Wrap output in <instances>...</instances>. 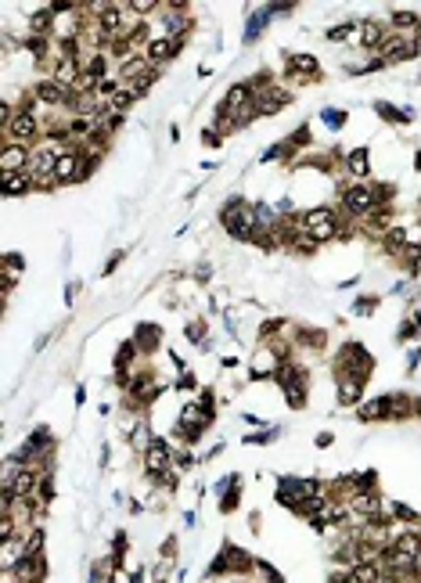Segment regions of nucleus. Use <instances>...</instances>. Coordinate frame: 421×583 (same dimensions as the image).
<instances>
[{
	"label": "nucleus",
	"instance_id": "a211bd4d",
	"mask_svg": "<svg viewBox=\"0 0 421 583\" xmlns=\"http://www.w3.org/2000/svg\"><path fill=\"white\" fill-rule=\"evenodd\" d=\"M356 22H346V25H335V29H328V40H332V44H342V40H349L353 33H356Z\"/></svg>",
	"mask_w": 421,
	"mask_h": 583
},
{
	"label": "nucleus",
	"instance_id": "9b49d317",
	"mask_svg": "<svg viewBox=\"0 0 421 583\" xmlns=\"http://www.w3.org/2000/svg\"><path fill=\"white\" fill-rule=\"evenodd\" d=\"M180 44H184V40H173V37H159V40H152V44H148V61H152V65H162V61L166 58H173L176 51H180Z\"/></svg>",
	"mask_w": 421,
	"mask_h": 583
},
{
	"label": "nucleus",
	"instance_id": "393cba45",
	"mask_svg": "<svg viewBox=\"0 0 421 583\" xmlns=\"http://www.w3.org/2000/svg\"><path fill=\"white\" fill-rule=\"evenodd\" d=\"M324 122H332V130H339L342 122H346V112H335V108H328V112H324Z\"/></svg>",
	"mask_w": 421,
	"mask_h": 583
},
{
	"label": "nucleus",
	"instance_id": "7ed1b4c3",
	"mask_svg": "<svg viewBox=\"0 0 421 583\" xmlns=\"http://www.w3.org/2000/svg\"><path fill=\"white\" fill-rule=\"evenodd\" d=\"M371 371H375V360L368 357L364 346H356V342L342 346V353H339V378H368Z\"/></svg>",
	"mask_w": 421,
	"mask_h": 583
},
{
	"label": "nucleus",
	"instance_id": "4be33fe9",
	"mask_svg": "<svg viewBox=\"0 0 421 583\" xmlns=\"http://www.w3.org/2000/svg\"><path fill=\"white\" fill-rule=\"evenodd\" d=\"M130 11H137V15H148V11H155V8H166V4H159V0H134V4H127Z\"/></svg>",
	"mask_w": 421,
	"mask_h": 583
},
{
	"label": "nucleus",
	"instance_id": "20e7f679",
	"mask_svg": "<svg viewBox=\"0 0 421 583\" xmlns=\"http://www.w3.org/2000/svg\"><path fill=\"white\" fill-rule=\"evenodd\" d=\"M278 382H281V389H285L288 407H303V404H306V371H303V367L285 364L281 371H278Z\"/></svg>",
	"mask_w": 421,
	"mask_h": 583
},
{
	"label": "nucleus",
	"instance_id": "f03ea898",
	"mask_svg": "<svg viewBox=\"0 0 421 583\" xmlns=\"http://www.w3.org/2000/svg\"><path fill=\"white\" fill-rule=\"evenodd\" d=\"M299 227H303V234L310 241H332L339 234V217L332 209H310L299 217Z\"/></svg>",
	"mask_w": 421,
	"mask_h": 583
},
{
	"label": "nucleus",
	"instance_id": "ddd939ff",
	"mask_svg": "<svg viewBox=\"0 0 421 583\" xmlns=\"http://www.w3.org/2000/svg\"><path fill=\"white\" fill-rule=\"evenodd\" d=\"M360 396H364V378H342L339 382V404L342 407L360 404Z\"/></svg>",
	"mask_w": 421,
	"mask_h": 583
},
{
	"label": "nucleus",
	"instance_id": "39448f33",
	"mask_svg": "<svg viewBox=\"0 0 421 583\" xmlns=\"http://www.w3.org/2000/svg\"><path fill=\"white\" fill-rule=\"evenodd\" d=\"M37 134H40V119L33 112H18L4 127V141H11V144H29Z\"/></svg>",
	"mask_w": 421,
	"mask_h": 583
},
{
	"label": "nucleus",
	"instance_id": "0eeeda50",
	"mask_svg": "<svg viewBox=\"0 0 421 583\" xmlns=\"http://www.w3.org/2000/svg\"><path fill=\"white\" fill-rule=\"evenodd\" d=\"M79 169H83V151L79 148H62V159L54 166V184L79 180Z\"/></svg>",
	"mask_w": 421,
	"mask_h": 583
},
{
	"label": "nucleus",
	"instance_id": "5701e85b",
	"mask_svg": "<svg viewBox=\"0 0 421 583\" xmlns=\"http://www.w3.org/2000/svg\"><path fill=\"white\" fill-rule=\"evenodd\" d=\"M256 569H259V572L266 576V583H285V576H281V572H278L274 565H266V562H256Z\"/></svg>",
	"mask_w": 421,
	"mask_h": 583
},
{
	"label": "nucleus",
	"instance_id": "b1692460",
	"mask_svg": "<svg viewBox=\"0 0 421 583\" xmlns=\"http://www.w3.org/2000/svg\"><path fill=\"white\" fill-rule=\"evenodd\" d=\"M393 515H396V518H403V523H410V526L417 523V511H414V508H407V504H393Z\"/></svg>",
	"mask_w": 421,
	"mask_h": 583
},
{
	"label": "nucleus",
	"instance_id": "f257e3e1",
	"mask_svg": "<svg viewBox=\"0 0 421 583\" xmlns=\"http://www.w3.org/2000/svg\"><path fill=\"white\" fill-rule=\"evenodd\" d=\"M224 227H227L234 238L249 241V238H256V231H259V212H256L249 202L234 198L231 205H224Z\"/></svg>",
	"mask_w": 421,
	"mask_h": 583
},
{
	"label": "nucleus",
	"instance_id": "6e6552de",
	"mask_svg": "<svg viewBox=\"0 0 421 583\" xmlns=\"http://www.w3.org/2000/svg\"><path fill=\"white\" fill-rule=\"evenodd\" d=\"M29 159H33V151H29V144H4V159H0V166H4V173H25L29 169Z\"/></svg>",
	"mask_w": 421,
	"mask_h": 583
},
{
	"label": "nucleus",
	"instance_id": "6ab92c4d",
	"mask_svg": "<svg viewBox=\"0 0 421 583\" xmlns=\"http://www.w3.org/2000/svg\"><path fill=\"white\" fill-rule=\"evenodd\" d=\"M266 18H270V11H263V15H256V18H249V29H245V40L252 44L259 33H263V25H266Z\"/></svg>",
	"mask_w": 421,
	"mask_h": 583
},
{
	"label": "nucleus",
	"instance_id": "f8f14e48",
	"mask_svg": "<svg viewBox=\"0 0 421 583\" xmlns=\"http://www.w3.org/2000/svg\"><path fill=\"white\" fill-rule=\"evenodd\" d=\"M382 418H393V396H378V400L360 407V421H382Z\"/></svg>",
	"mask_w": 421,
	"mask_h": 583
},
{
	"label": "nucleus",
	"instance_id": "f3484780",
	"mask_svg": "<svg viewBox=\"0 0 421 583\" xmlns=\"http://www.w3.org/2000/svg\"><path fill=\"white\" fill-rule=\"evenodd\" d=\"M288 65L299 72V76H317V58L313 54H288Z\"/></svg>",
	"mask_w": 421,
	"mask_h": 583
},
{
	"label": "nucleus",
	"instance_id": "dca6fc26",
	"mask_svg": "<svg viewBox=\"0 0 421 583\" xmlns=\"http://www.w3.org/2000/svg\"><path fill=\"white\" fill-rule=\"evenodd\" d=\"M360 44H364V47H385L389 44V37H385V29L378 25V22H364V25H360Z\"/></svg>",
	"mask_w": 421,
	"mask_h": 583
},
{
	"label": "nucleus",
	"instance_id": "9d476101",
	"mask_svg": "<svg viewBox=\"0 0 421 583\" xmlns=\"http://www.w3.org/2000/svg\"><path fill=\"white\" fill-rule=\"evenodd\" d=\"M382 51H385V61H410L417 54V40L414 37H389V44Z\"/></svg>",
	"mask_w": 421,
	"mask_h": 583
},
{
	"label": "nucleus",
	"instance_id": "412c9836",
	"mask_svg": "<svg viewBox=\"0 0 421 583\" xmlns=\"http://www.w3.org/2000/svg\"><path fill=\"white\" fill-rule=\"evenodd\" d=\"M349 169L353 173H368V151L364 148H356L353 155H349Z\"/></svg>",
	"mask_w": 421,
	"mask_h": 583
},
{
	"label": "nucleus",
	"instance_id": "423d86ee",
	"mask_svg": "<svg viewBox=\"0 0 421 583\" xmlns=\"http://www.w3.org/2000/svg\"><path fill=\"white\" fill-rule=\"evenodd\" d=\"M144 468L152 472V475L173 472V450H169V443H162V440H152V447L144 450Z\"/></svg>",
	"mask_w": 421,
	"mask_h": 583
},
{
	"label": "nucleus",
	"instance_id": "aec40b11",
	"mask_svg": "<svg viewBox=\"0 0 421 583\" xmlns=\"http://www.w3.org/2000/svg\"><path fill=\"white\" fill-rule=\"evenodd\" d=\"M393 25H396V29H410V25H421V15H417V11H396V15H393Z\"/></svg>",
	"mask_w": 421,
	"mask_h": 583
},
{
	"label": "nucleus",
	"instance_id": "1a4fd4ad",
	"mask_svg": "<svg viewBox=\"0 0 421 583\" xmlns=\"http://www.w3.org/2000/svg\"><path fill=\"white\" fill-rule=\"evenodd\" d=\"M288 101H292V94H288V90H281V87H266V90H256V108H259V115L278 112V108H285Z\"/></svg>",
	"mask_w": 421,
	"mask_h": 583
},
{
	"label": "nucleus",
	"instance_id": "4468645a",
	"mask_svg": "<svg viewBox=\"0 0 421 583\" xmlns=\"http://www.w3.org/2000/svg\"><path fill=\"white\" fill-rule=\"evenodd\" d=\"M33 191V173H4V195H29Z\"/></svg>",
	"mask_w": 421,
	"mask_h": 583
},
{
	"label": "nucleus",
	"instance_id": "a878e982",
	"mask_svg": "<svg viewBox=\"0 0 421 583\" xmlns=\"http://www.w3.org/2000/svg\"><path fill=\"white\" fill-rule=\"evenodd\" d=\"M202 335H205V324H202V321H191V324H188V339H191V342H198Z\"/></svg>",
	"mask_w": 421,
	"mask_h": 583
},
{
	"label": "nucleus",
	"instance_id": "2eb2a0df",
	"mask_svg": "<svg viewBox=\"0 0 421 583\" xmlns=\"http://www.w3.org/2000/svg\"><path fill=\"white\" fill-rule=\"evenodd\" d=\"M159 339H162V335H159V328H155V324H141V328H137L134 346H137L141 353H155V350H159Z\"/></svg>",
	"mask_w": 421,
	"mask_h": 583
}]
</instances>
